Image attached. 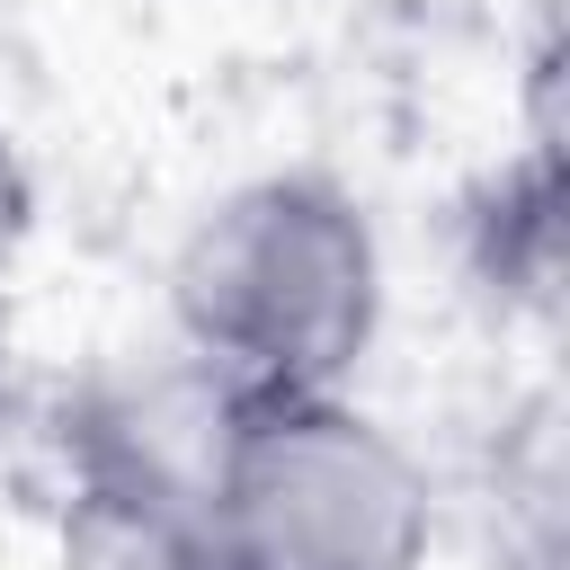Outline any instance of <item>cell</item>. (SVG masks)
<instances>
[{"instance_id":"1","label":"cell","mask_w":570,"mask_h":570,"mask_svg":"<svg viewBox=\"0 0 570 570\" xmlns=\"http://www.w3.org/2000/svg\"><path fill=\"white\" fill-rule=\"evenodd\" d=\"M169 338L240 401L347 392L392 312V258L374 205L294 160L205 196L169 249Z\"/></svg>"},{"instance_id":"2","label":"cell","mask_w":570,"mask_h":570,"mask_svg":"<svg viewBox=\"0 0 570 570\" xmlns=\"http://www.w3.org/2000/svg\"><path fill=\"white\" fill-rule=\"evenodd\" d=\"M436 481L356 392L240 401L196 517V570H428Z\"/></svg>"},{"instance_id":"3","label":"cell","mask_w":570,"mask_h":570,"mask_svg":"<svg viewBox=\"0 0 570 570\" xmlns=\"http://www.w3.org/2000/svg\"><path fill=\"white\" fill-rule=\"evenodd\" d=\"M552 267H561V151L552 116H534L525 151L499 160V178L472 205V276L517 303H552Z\"/></svg>"},{"instance_id":"4","label":"cell","mask_w":570,"mask_h":570,"mask_svg":"<svg viewBox=\"0 0 570 570\" xmlns=\"http://www.w3.org/2000/svg\"><path fill=\"white\" fill-rule=\"evenodd\" d=\"M27 240H36V169H27L18 125L0 116V303H9L18 267H27Z\"/></svg>"}]
</instances>
